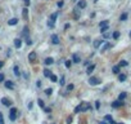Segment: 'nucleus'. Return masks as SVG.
<instances>
[{"label": "nucleus", "mask_w": 131, "mask_h": 124, "mask_svg": "<svg viewBox=\"0 0 131 124\" xmlns=\"http://www.w3.org/2000/svg\"><path fill=\"white\" fill-rule=\"evenodd\" d=\"M14 47L19 49V48L22 47V39H19V38H17V39H14Z\"/></svg>", "instance_id": "obj_12"}, {"label": "nucleus", "mask_w": 131, "mask_h": 124, "mask_svg": "<svg viewBox=\"0 0 131 124\" xmlns=\"http://www.w3.org/2000/svg\"><path fill=\"white\" fill-rule=\"evenodd\" d=\"M77 8H80V9H85L86 8V2L85 0H80V2L77 3Z\"/></svg>", "instance_id": "obj_13"}, {"label": "nucleus", "mask_w": 131, "mask_h": 124, "mask_svg": "<svg viewBox=\"0 0 131 124\" xmlns=\"http://www.w3.org/2000/svg\"><path fill=\"white\" fill-rule=\"evenodd\" d=\"M2 103H3L4 106H7V107H9V106L12 105V101H10L9 98H7V97H3V98H2Z\"/></svg>", "instance_id": "obj_5"}, {"label": "nucleus", "mask_w": 131, "mask_h": 124, "mask_svg": "<svg viewBox=\"0 0 131 124\" xmlns=\"http://www.w3.org/2000/svg\"><path fill=\"white\" fill-rule=\"evenodd\" d=\"M36 87H37V88H40V87H41V82H40V80H37V82H36Z\"/></svg>", "instance_id": "obj_49"}, {"label": "nucleus", "mask_w": 131, "mask_h": 124, "mask_svg": "<svg viewBox=\"0 0 131 124\" xmlns=\"http://www.w3.org/2000/svg\"><path fill=\"white\" fill-rule=\"evenodd\" d=\"M104 26H108V21H102L99 23V27H104Z\"/></svg>", "instance_id": "obj_33"}, {"label": "nucleus", "mask_w": 131, "mask_h": 124, "mask_svg": "<svg viewBox=\"0 0 131 124\" xmlns=\"http://www.w3.org/2000/svg\"><path fill=\"white\" fill-rule=\"evenodd\" d=\"M70 27H71V25H70V23H66V25H64V30H68Z\"/></svg>", "instance_id": "obj_45"}, {"label": "nucleus", "mask_w": 131, "mask_h": 124, "mask_svg": "<svg viewBox=\"0 0 131 124\" xmlns=\"http://www.w3.org/2000/svg\"><path fill=\"white\" fill-rule=\"evenodd\" d=\"M27 107H28V109H30V110H31V109H32V102H30V103H28V105H27Z\"/></svg>", "instance_id": "obj_51"}, {"label": "nucleus", "mask_w": 131, "mask_h": 124, "mask_svg": "<svg viewBox=\"0 0 131 124\" xmlns=\"http://www.w3.org/2000/svg\"><path fill=\"white\" fill-rule=\"evenodd\" d=\"M22 17H23L25 20H28V8H27V7H25V8L22 9Z\"/></svg>", "instance_id": "obj_10"}, {"label": "nucleus", "mask_w": 131, "mask_h": 124, "mask_svg": "<svg viewBox=\"0 0 131 124\" xmlns=\"http://www.w3.org/2000/svg\"><path fill=\"white\" fill-rule=\"evenodd\" d=\"M80 16H81L80 8H76V9H73V17H75V20H79V18H80Z\"/></svg>", "instance_id": "obj_11"}, {"label": "nucleus", "mask_w": 131, "mask_h": 124, "mask_svg": "<svg viewBox=\"0 0 131 124\" xmlns=\"http://www.w3.org/2000/svg\"><path fill=\"white\" fill-rule=\"evenodd\" d=\"M4 85H5L7 89H14V84H13V82H10V80L4 82Z\"/></svg>", "instance_id": "obj_7"}, {"label": "nucleus", "mask_w": 131, "mask_h": 124, "mask_svg": "<svg viewBox=\"0 0 131 124\" xmlns=\"http://www.w3.org/2000/svg\"><path fill=\"white\" fill-rule=\"evenodd\" d=\"M17 23H18V18H12V20L8 21V25L9 26H16Z\"/></svg>", "instance_id": "obj_17"}, {"label": "nucleus", "mask_w": 131, "mask_h": 124, "mask_svg": "<svg viewBox=\"0 0 131 124\" xmlns=\"http://www.w3.org/2000/svg\"><path fill=\"white\" fill-rule=\"evenodd\" d=\"M126 96H127V94H126L125 92H122V93H119V96H118V100H119V101H123V100L126 98Z\"/></svg>", "instance_id": "obj_29"}, {"label": "nucleus", "mask_w": 131, "mask_h": 124, "mask_svg": "<svg viewBox=\"0 0 131 124\" xmlns=\"http://www.w3.org/2000/svg\"><path fill=\"white\" fill-rule=\"evenodd\" d=\"M23 3L26 4V7H28V5L31 4V2H30V0H23Z\"/></svg>", "instance_id": "obj_44"}, {"label": "nucleus", "mask_w": 131, "mask_h": 124, "mask_svg": "<svg viewBox=\"0 0 131 124\" xmlns=\"http://www.w3.org/2000/svg\"><path fill=\"white\" fill-rule=\"evenodd\" d=\"M89 64H90V61H85V62H84L85 66H89Z\"/></svg>", "instance_id": "obj_50"}, {"label": "nucleus", "mask_w": 131, "mask_h": 124, "mask_svg": "<svg viewBox=\"0 0 131 124\" xmlns=\"http://www.w3.org/2000/svg\"><path fill=\"white\" fill-rule=\"evenodd\" d=\"M89 109H90V103H88V102L80 103V112H85V111H88Z\"/></svg>", "instance_id": "obj_2"}, {"label": "nucleus", "mask_w": 131, "mask_h": 124, "mask_svg": "<svg viewBox=\"0 0 131 124\" xmlns=\"http://www.w3.org/2000/svg\"><path fill=\"white\" fill-rule=\"evenodd\" d=\"M13 70H14V75H16V76H21V73H19V67H18L17 65L14 66V69H13Z\"/></svg>", "instance_id": "obj_25"}, {"label": "nucleus", "mask_w": 131, "mask_h": 124, "mask_svg": "<svg viewBox=\"0 0 131 124\" xmlns=\"http://www.w3.org/2000/svg\"><path fill=\"white\" fill-rule=\"evenodd\" d=\"M128 35H130V38H131V31H130V34H128Z\"/></svg>", "instance_id": "obj_56"}, {"label": "nucleus", "mask_w": 131, "mask_h": 124, "mask_svg": "<svg viewBox=\"0 0 131 124\" xmlns=\"http://www.w3.org/2000/svg\"><path fill=\"white\" fill-rule=\"evenodd\" d=\"M75 112H76V114H77V112H80V105L75 107Z\"/></svg>", "instance_id": "obj_47"}, {"label": "nucleus", "mask_w": 131, "mask_h": 124, "mask_svg": "<svg viewBox=\"0 0 131 124\" xmlns=\"http://www.w3.org/2000/svg\"><path fill=\"white\" fill-rule=\"evenodd\" d=\"M9 119H10L12 121H14V120L17 119V109H16V107H12V109H10V111H9Z\"/></svg>", "instance_id": "obj_1"}, {"label": "nucleus", "mask_w": 131, "mask_h": 124, "mask_svg": "<svg viewBox=\"0 0 131 124\" xmlns=\"http://www.w3.org/2000/svg\"><path fill=\"white\" fill-rule=\"evenodd\" d=\"M112 71H113V74H116V75L121 74V69H119V66H113Z\"/></svg>", "instance_id": "obj_19"}, {"label": "nucleus", "mask_w": 131, "mask_h": 124, "mask_svg": "<svg viewBox=\"0 0 131 124\" xmlns=\"http://www.w3.org/2000/svg\"><path fill=\"white\" fill-rule=\"evenodd\" d=\"M99 83H100V80H99L96 76H90V78H89V84H90V85H98Z\"/></svg>", "instance_id": "obj_3"}, {"label": "nucleus", "mask_w": 131, "mask_h": 124, "mask_svg": "<svg viewBox=\"0 0 131 124\" xmlns=\"http://www.w3.org/2000/svg\"><path fill=\"white\" fill-rule=\"evenodd\" d=\"M73 88H75V87H73V84H68V85H67V92H70V91H72Z\"/></svg>", "instance_id": "obj_36"}, {"label": "nucleus", "mask_w": 131, "mask_h": 124, "mask_svg": "<svg viewBox=\"0 0 131 124\" xmlns=\"http://www.w3.org/2000/svg\"><path fill=\"white\" fill-rule=\"evenodd\" d=\"M126 20H127V13H122V14L119 16V21L123 22V21H126Z\"/></svg>", "instance_id": "obj_28"}, {"label": "nucleus", "mask_w": 131, "mask_h": 124, "mask_svg": "<svg viewBox=\"0 0 131 124\" xmlns=\"http://www.w3.org/2000/svg\"><path fill=\"white\" fill-rule=\"evenodd\" d=\"M51 43H53L54 45L59 44V36H58V35H55V34H53V35H51Z\"/></svg>", "instance_id": "obj_8"}, {"label": "nucleus", "mask_w": 131, "mask_h": 124, "mask_svg": "<svg viewBox=\"0 0 131 124\" xmlns=\"http://www.w3.org/2000/svg\"><path fill=\"white\" fill-rule=\"evenodd\" d=\"M123 105H125V103H123L122 101H119V100H118V101H114V102L112 103V106H113L114 109H117V107H121V106H123Z\"/></svg>", "instance_id": "obj_15"}, {"label": "nucleus", "mask_w": 131, "mask_h": 124, "mask_svg": "<svg viewBox=\"0 0 131 124\" xmlns=\"http://www.w3.org/2000/svg\"><path fill=\"white\" fill-rule=\"evenodd\" d=\"M44 64H45L46 66H50V65H53V64H54V59H53L51 57H48V58H45Z\"/></svg>", "instance_id": "obj_14"}, {"label": "nucleus", "mask_w": 131, "mask_h": 124, "mask_svg": "<svg viewBox=\"0 0 131 124\" xmlns=\"http://www.w3.org/2000/svg\"><path fill=\"white\" fill-rule=\"evenodd\" d=\"M50 80H51V82H54V83H55V82H57V80H58V78H57V76H55V75H51V76H50Z\"/></svg>", "instance_id": "obj_39"}, {"label": "nucleus", "mask_w": 131, "mask_h": 124, "mask_svg": "<svg viewBox=\"0 0 131 124\" xmlns=\"http://www.w3.org/2000/svg\"><path fill=\"white\" fill-rule=\"evenodd\" d=\"M26 44H27V45H31V44H32V40H31L30 38H26Z\"/></svg>", "instance_id": "obj_38"}, {"label": "nucleus", "mask_w": 131, "mask_h": 124, "mask_svg": "<svg viewBox=\"0 0 131 124\" xmlns=\"http://www.w3.org/2000/svg\"><path fill=\"white\" fill-rule=\"evenodd\" d=\"M117 124H123V123H117Z\"/></svg>", "instance_id": "obj_57"}, {"label": "nucleus", "mask_w": 131, "mask_h": 124, "mask_svg": "<svg viewBox=\"0 0 131 124\" xmlns=\"http://www.w3.org/2000/svg\"><path fill=\"white\" fill-rule=\"evenodd\" d=\"M118 66L119 67H126V66H128V62L125 61V59H122V61H119V65Z\"/></svg>", "instance_id": "obj_22"}, {"label": "nucleus", "mask_w": 131, "mask_h": 124, "mask_svg": "<svg viewBox=\"0 0 131 124\" xmlns=\"http://www.w3.org/2000/svg\"><path fill=\"white\" fill-rule=\"evenodd\" d=\"M22 35H23V36H26V38H28V27H27V26H25V27H23Z\"/></svg>", "instance_id": "obj_23"}, {"label": "nucleus", "mask_w": 131, "mask_h": 124, "mask_svg": "<svg viewBox=\"0 0 131 124\" xmlns=\"http://www.w3.org/2000/svg\"><path fill=\"white\" fill-rule=\"evenodd\" d=\"M108 31V26H104V27H100V32L102 34H104V32H107Z\"/></svg>", "instance_id": "obj_34"}, {"label": "nucleus", "mask_w": 131, "mask_h": 124, "mask_svg": "<svg viewBox=\"0 0 131 124\" xmlns=\"http://www.w3.org/2000/svg\"><path fill=\"white\" fill-rule=\"evenodd\" d=\"M0 124H5L4 123V118H3V112H0Z\"/></svg>", "instance_id": "obj_37"}, {"label": "nucleus", "mask_w": 131, "mask_h": 124, "mask_svg": "<svg viewBox=\"0 0 131 124\" xmlns=\"http://www.w3.org/2000/svg\"><path fill=\"white\" fill-rule=\"evenodd\" d=\"M94 2H95V3H98V2H99V0H94Z\"/></svg>", "instance_id": "obj_55"}, {"label": "nucleus", "mask_w": 131, "mask_h": 124, "mask_svg": "<svg viewBox=\"0 0 131 124\" xmlns=\"http://www.w3.org/2000/svg\"><path fill=\"white\" fill-rule=\"evenodd\" d=\"M57 17H58V13H53V14L50 16V20H49V21H50L51 23H54V22L57 21Z\"/></svg>", "instance_id": "obj_21"}, {"label": "nucleus", "mask_w": 131, "mask_h": 124, "mask_svg": "<svg viewBox=\"0 0 131 124\" xmlns=\"http://www.w3.org/2000/svg\"><path fill=\"white\" fill-rule=\"evenodd\" d=\"M103 43H104V40H99V39H96V40H94L93 45H94V48H100Z\"/></svg>", "instance_id": "obj_9"}, {"label": "nucleus", "mask_w": 131, "mask_h": 124, "mask_svg": "<svg viewBox=\"0 0 131 124\" xmlns=\"http://www.w3.org/2000/svg\"><path fill=\"white\" fill-rule=\"evenodd\" d=\"M60 85H64V76H62L60 78V83H59Z\"/></svg>", "instance_id": "obj_46"}, {"label": "nucleus", "mask_w": 131, "mask_h": 124, "mask_svg": "<svg viewBox=\"0 0 131 124\" xmlns=\"http://www.w3.org/2000/svg\"><path fill=\"white\" fill-rule=\"evenodd\" d=\"M103 36H104L105 39H108V38H111V32H104V34H103Z\"/></svg>", "instance_id": "obj_40"}, {"label": "nucleus", "mask_w": 131, "mask_h": 124, "mask_svg": "<svg viewBox=\"0 0 131 124\" xmlns=\"http://www.w3.org/2000/svg\"><path fill=\"white\" fill-rule=\"evenodd\" d=\"M72 123V116H68L67 118V124H71Z\"/></svg>", "instance_id": "obj_43"}, {"label": "nucleus", "mask_w": 131, "mask_h": 124, "mask_svg": "<svg viewBox=\"0 0 131 124\" xmlns=\"http://www.w3.org/2000/svg\"><path fill=\"white\" fill-rule=\"evenodd\" d=\"M108 48H111V43H103V47H100V52H105Z\"/></svg>", "instance_id": "obj_16"}, {"label": "nucleus", "mask_w": 131, "mask_h": 124, "mask_svg": "<svg viewBox=\"0 0 131 124\" xmlns=\"http://www.w3.org/2000/svg\"><path fill=\"white\" fill-rule=\"evenodd\" d=\"M126 78H127V76H126L125 74H118V80H119V82H125Z\"/></svg>", "instance_id": "obj_27"}, {"label": "nucleus", "mask_w": 131, "mask_h": 124, "mask_svg": "<svg viewBox=\"0 0 131 124\" xmlns=\"http://www.w3.org/2000/svg\"><path fill=\"white\" fill-rule=\"evenodd\" d=\"M119 35H121V32H119V31H114V32L112 34V38H113L114 40H117V39L119 38Z\"/></svg>", "instance_id": "obj_24"}, {"label": "nucleus", "mask_w": 131, "mask_h": 124, "mask_svg": "<svg viewBox=\"0 0 131 124\" xmlns=\"http://www.w3.org/2000/svg\"><path fill=\"white\" fill-rule=\"evenodd\" d=\"M3 66H4V62H3V61H0V69H2Z\"/></svg>", "instance_id": "obj_53"}, {"label": "nucleus", "mask_w": 131, "mask_h": 124, "mask_svg": "<svg viewBox=\"0 0 131 124\" xmlns=\"http://www.w3.org/2000/svg\"><path fill=\"white\" fill-rule=\"evenodd\" d=\"M99 107H100V102H99V101H96V102H95V109H96V110H99Z\"/></svg>", "instance_id": "obj_41"}, {"label": "nucleus", "mask_w": 131, "mask_h": 124, "mask_svg": "<svg viewBox=\"0 0 131 124\" xmlns=\"http://www.w3.org/2000/svg\"><path fill=\"white\" fill-rule=\"evenodd\" d=\"M98 124H108V121H105V120H103V121H99Z\"/></svg>", "instance_id": "obj_52"}, {"label": "nucleus", "mask_w": 131, "mask_h": 124, "mask_svg": "<svg viewBox=\"0 0 131 124\" xmlns=\"http://www.w3.org/2000/svg\"><path fill=\"white\" fill-rule=\"evenodd\" d=\"M44 93H45L46 96H50V94L53 93V89H51V88H46V89L44 91Z\"/></svg>", "instance_id": "obj_30"}, {"label": "nucleus", "mask_w": 131, "mask_h": 124, "mask_svg": "<svg viewBox=\"0 0 131 124\" xmlns=\"http://www.w3.org/2000/svg\"><path fill=\"white\" fill-rule=\"evenodd\" d=\"M36 58H37L36 52H31V53L28 54V61H30V62H35V61H36Z\"/></svg>", "instance_id": "obj_4"}, {"label": "nucleus", "mask_w": 131, "mask_h": 124, "mask_svg": "<svg viewBox=\"0 0 131 124\" xmlns=\"http://www.w3.org/2000/svg\"><path fill=\"white\" fill-rule=\"evenodd\" d=\"M37 103H39V106H40V107H42V109L45 107V103H44V101H42V100H40V98H39V100H37Z\"/></svg>", "instance_id": "obj_32"}, {"label": "nucleus", "mask_w": 131, "mask_h": 124, "mask_svg": "<svg viewBox=\"0 0 131 124\" xmlns=\"http://www.w3.org/2000/svg\"><path fill=\"white\" fill-rule=\"evenodd\" d=\"M95 70V65H90V66H88V70H86V74L88 75H90L93 71Z\"/></svg>", "instance_id": "obj_18"}, {"label": "nucleus", "mask_w": 131, "mask_h": 124, "mask_svg": "<svg viewBox=\"0 0 131 124\" xmlns=\"http://www.w3.org/2000/svg\"><path fill=\"white\" fill-rule=\"evenodd\" d=\"M23 76H25V79H28V78H30V76H28V75H27V74H26V73H25V74H23Z\"/></svg>", "instance_id": "obj_54"}, {"label": "nucleus", "mask_w": 131, "mask_h": 124, "mask_svg": "<svg viewBox=\"0 0 131 124\" xmlns=\"http://www.w3.org/2000/svg\"><path fill=\"white\" fill-rule=\"evenodd\" d=\"M5 80V76H4V74L3 73H0V83H3Z\"/></svg>", "instance_id": "obj_35"}, {"label": "nucleus", "mask_w": 131, "mask_h": 124, "mask_svg": "<svg viewBox=\"0 0 131 124\" xmlns=\"http://www.w3.org/2000/svg\"><path fill=\"white\" fill-rule=\"evenodd\" d=\"M57 5H58L59 8H62V7H63V2H58V3H57Z\"/></svg>", "instance_id": "obj_48"}, {"label": "nucleus", "mask_w": 131, "mask_h": 124, "mask_svg": "<svg viewBox=\"0 0 131 124\" xmlns=\"http://www.w3.org/2000/svg\"><path fill=\"white\" fill-rule=\"evenodd\" d=\"M42 73H44V76H45V78H50V76L53 75V74H51V71H50L49 69H45Z\"/></svg>", "instance_id": "obj_20"}, {"label": "nucleus", "mask_w": 131, "mask_h": 124, "mask_svg": "<svg viewBox=\"0 0 131 124\" xmlns=\"http://www.w3.org/2000/svg\"><path fill=\"white\" fill-rule=\"evenodd\" d=\"M104 120H105V121H109V123H112V121H113V118H112V115H105Z\"/></svg>", "instance_id": "obj_31"}, {"label": "nucleus", "mask_w": 131, "mask_h": 124, "mask_svg": "<svg viewBox=\"0 0 131 124\" xmlns=\"http://www.w3.org/2000/svg\"><path fill=\"white\" fill-rule=\"evenodd\" d=\"M44 111L49 114V112H51V109H50V107H44Z\"/></svg>", "instance_id": "obj_42"}, {"label": "nucleus", "mask_w": 131, "mask_h": 124, "mask_svg": "<svg viewBox=\"0 0 131 124\" xmlns=\"http://www.w3.org/2000/svg\"><path fill=\"white\" fill-rule=\"evenodd\" d=\"M72 64H73V62L71 61V59H67V61H66V67H67V69H71V66H72Z\"/></svg>", "instance_id": "obj_26"}, {"label": "nucleus", "mask_w": 131, "mask_h": 124, "mask_svg": "<svg viewBox=\"0 0 131 124\" xmlns=\"http://www.w3.org/2000/svg\"><path fill=\"white\" fill-rule=\"evenodd\" d=\"M72 62H73V64H80V62H81V58H80V56L77 53H75L72 56Z\"/></svg>", "instance_id": "obj_6"}]
</instances>
